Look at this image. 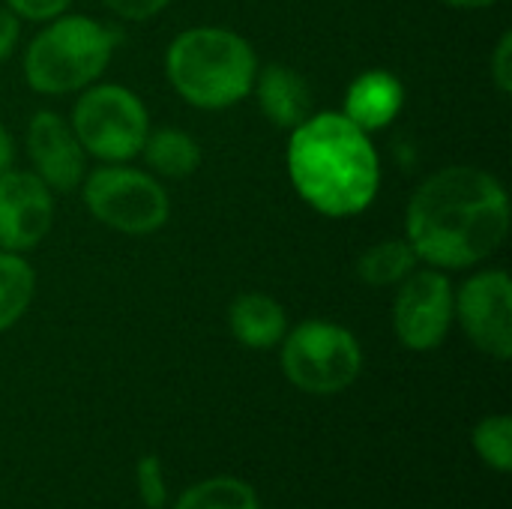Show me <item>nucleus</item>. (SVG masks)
I'll return each instance as SVG.
<instances>
[{"label":"nucleus","mask_w":512,"mask_h":509,"mask_svg":"<svg viewBox=\"0 0 512 509\" xmlns=\"http://www.w3.org/2000/svg\"><path fill=\"white\" fill-rule=\"evenodd\" d=\"M510 231L504 183L471 165H453L426 177L405 213V240L417 261L465 270L501 249Z\"/></svg>","instance_id":"f257e3e1"},{"label":"nucleus","mask_w":512,"mask_h":509,"mask_svg":"<svg viewBox=\"0 0 512 509\" xmlns=\"http://www.w3.org/2000/svg\"><path fill=\"white\" fill-rule=\"evenodd\" d=\"M285 162L297 195L333 219L363 213L381 186V159L369 132L342 111L309 114L294 126Z\"/></svg>","instance_id":"f03ea898"},{"label":"nucleus","mask_w":512,"mask_h":509,"mask_svg":"<svg viewBox=\"0 0 512 509\" xmlns=\"http://www.w3.org/2000/svg\"><path fill=\"white\" fill-rule=\"evenodd\" d=\"M165 75L180 99L219 111L249 96L258 60L249 39L228 27H189L168 45Z\"/></svg>","instance_id":"7ed1b4c3"},{"label":"nucleus","mask_w":512,"mask_h":509,"mask_svg":"<svg viewBox=\"0 0 512 509\" xmlns=\"http://www.w3.org/2000/svg\"><path fill=\"white\" fill-rule=\"evenodd\" d=\"M120 33L90 15H57L24 51V81L36 93L60 96L90 87L111 63Z\"/></svg>","instance_id":"20e7f679"},{"label":"nucleus","mask_w":512,"mask_h":509,"mask_svg":"<svg viewBox=\"0 0 512 509\" xmlns=\"http://www.w3.org/2000/svg\"><path fill=\"white\" fill-rule=\"evenodd\" d=\"M363 369V351L351 330L333 321H303L282 339L285 378L312 396L348 390Z\"/></svg>","instance_id":"39448f33"},{"label":"nucleus","mask_w":512,"mask_h":509,"mask_svg":"<svg viewBox=\"0 0 512 509\" xmlns=\"http://www.w3.org/2000/svg\"><path fill=\"white\" fill-rule=\"evenodd\" d=\"M69 126L84 153L102 162H126L141 153L150 135V114L129 87L96 84L84 87Z\"/></svg>","instance_id":"423d86ee"},{"label":"nucleus","mask_w":512,"mask_h":509,"mask_svg":"<svg viewBox=\"0 0 512 509\" xmlns=\"http://www.w3.org/2000/svg\"><path fill=\"white\" fill-rule=\"evenodd\" d=\"M84 204L108 228L120 234H153L168 222L171 201L153 174L108 162L84 174Z\"/></svg>","instance_id":"0eeeda50"},{"label":"nucleus","mask_w":512,"mask_h":509,"mask_svg":"<svg viewBox=\"0 0 512 509\" xmlns=\"http://www.w3.org/2000/svg\"><path fill=\"white\" fill-rule=\"evenodd\" d=\"M453 318L483 354L512 357V282L507 270H480L453 294Z\"/></svg>","instance_id":"6e6552de"},{"label":"nucleus","mask_w":512,"mask_h":509,"mask_svg":"<svg viewBox=\"0 0 512 509\" xmlns=\"http://www.w3.org/2000/svg\"><path fill=\"white\" fill-rule=\"evenodd\" d=\"M453 285L438 270H414L399 282L393 300V330L411 351H435L453 324Z\"/></svg>","instance_id":"1a4fd4ad"},{"label":"nucleus","mask_w":512,"mask_h":509,"mask_svg":"<svg viewBox=\"0 0 512 509\" xmlns=\"http://www.w3.org/2000/svg\"><path fill=\"white\" fill-rule=\"evenodd\" d=\"M54 222V192L33 171L0 174V249L27 252L45 240Z\"/></svg>","instance_id":"9d476101"},{"label":"nucleus","mask_w":512,"mask_h":509,"mask_svg":"<svg viewBox=\"0 0 512 509\" xmlns=\"http://www.w3.org/2000/svg\"><path fill=\"white\" fill-rule=\"evenodd\" d=\"M27 156L33 159L36 177L51 192H72L87 174L81 141L75 138L72 126L54 111H36L30 117Z\"/></svg>","instance_id":"9b49d317"},{"label":"nucleus","mask_w":512,"mask_h":509,"mask_svg":"<svg viewBox=\"0 0 512 509\" xmlns=\"http://www.w3.org/2000/svg\"><path fill=\"white\" fill-rule=\"evenodd\" d=\"M258 108L276 129H294L312 114V90L309 81L285 63H270L255 75Z\"/></svg>","instance_id":"f8f14e48"},{"label":"nucleus","mask_w":512,"mask_h":509,"mask_svg":"<svg viewBox=\"0 0 512 509\" xmlns=\"http://www.w3.org/2000/svg\"><path fill=\"white\" fill-rule=\"evenodd\" d=\"M405 105V87L390 69L360 72L345 93V117L363 132H378L390 126Z\"/></svg>","instance_id":"ddd939ff"},{"label":"nucleus","mask_w":512,"mask_h":509,"mask_svg":"<svg viewBox=\"0 0 512 509\" xmlns=\"http://www.w3.org/2000/svg\"><path fill=\"white\" fill-rule=\"evenodd\" d=\"M228 327L243 348L267 351L279 345L288 333V318L279 300L261 291H246L234 297L228 309Z\"/></svg>","instance_id":"4468645a"},{"label":"nucleus","mask_w":512,"mask_h":509,"mask_svg":"<svg viewBox=\"0 0 512 509\" xmlns=\"http://www.w3.org/2000/svg\"><path fill=\"white\" fill-rule=\"evenodd\" d=\"M147 165L162 174V177H174V180H183L189 177L198 165H201V147L198 141L183 132V129H171V126H162V129H153L141 147Z\"/></svg>","instance_id":"2eb2a0df"},{"label":"nucleus","mask_w":512,"mask_h":509,"mask_svg":"<svg viewBox=\"0 0 512 509\" xmlns=\"http://www.w3.org/2000/svg\"><path fill=\"white\" fill-rule=\"evenodd\" d=\"M417 270V255L408 240H381L357 261V276L372 288H390Z\"/></svg>","instance_id":"dca6fc26"},{"label":"nucleus","mask_w":512,"mask_h":509,"mask_svg":"<svg viewBox=\"0 0 512 509\" xmlns=\"http://www.w3.org/2000/svg\"><path fill=\"white\" fill-rule=\"evenodd\" d=\"M36 294L33 267L18 255L0 249V333L21 321Z\"/></svg>","instance_id":"f3484780"},{"label":"nucleus","mask_w":512,"mask_h":509,"mask_svg":"<svg viewBox=\"0 0 512 509\" xmlns=\"http://www.w3.org/2000/svg\"><path fill=\"white\" fill-rule=\"evenodd\" d=\"M174 509H261L255 489L234 477H213L189 486Z\"/></svg>","instance_id":"a211bd4d"},{"label":"nucleus","mask_w":512,"mask_h":509,"mask_svg":"<svg viewBox=\"0 0 512 509\" xmlns=\"http://www.w3.org/2000/svg\"><path fill=\"white\" fill-rule=\"evenodd\" d=\"M474 450L498 474L512 471V420L507 414H492L474 429Z\"/></svg>","instance_id":"6ab92c4d"},{"label":"nucleus","mask_w":512,"mask_h":509,"mask_svg":"<svg viewBox=\"0 0 512 509\" xmlns=\"http://www.w3.org/2000/svg\"><path fill=\"white\" fill-rule=\"evenodd\" d=\"M135 483H138V495L141 504L147 509H165L168 504V486H165V474H162V462L156 456H141L135 465Z\"/></svg>","instance_id":"aec40b11"},{"label":"nucleus","mask_w":512,"mask_h":509,"mask_svg":"<svg viewBox=\"0 0 512 509\" xmlns=\"http://www.w3.org/2000/svg\"><path fill=\"white\" fill-rule=\"evenodd\" d=\"M72 0H3L6 9H12L18 18L27 21H51L69 9Z\"/></svg>","instance_id":"412c9836"},{"label":"nucleus","mask_w":512,"mask_h":509,"mask_svg":"<svg viewBox=\"0 0 512 509\" xmlns=\"http://www.w3.org/2000/svg\"><path fill=\"white\" fill-rule=\"evenodd\" d=\"M171 0H105V6L126 21H147L159 15Z\"/></svg>","instance_id":"4be33fe9"},{"label":"nucleus","mask_w":512,"mask_h":509,"mask_svg":"<svg viewBox=\"0 0 512 509\" xmlns=\"http://www.w3.org/2000/svg\"><path fill=\"white\" fill-rule=\"evenodd\" d=\"M489 69H492V78H495L498 90L507 96L512 90V33H504V36H501V42H498V48H495V54H492Z\"/></svg>","instance_id":"5701e85b"},{"label":"nucleus","mask_w":512,"mask_h":509,"mask_svg":"<svg viewBox=\"0 0 512 509\" xmlns=\"http://www.w3.org/2000/svg\"><path fill=\"white\" fill-rule=\"evenodd\" d=\"M18 33H21V18L12 9L0 6V60H6L15 51Z\"/></svg>","instance_id":"b1692460"},{"label":"nucleus","mask_w":512,"mask_h":509,"mask_svg":"<svg viewBox=\"0 0 512 509\" xmlns=\"http://www.w3.org/2000/svg\"><path fill=\"white\" fill-rule=\"evenodd\" d=\"M12 159H15V144H12V135L6 132V126L0 123V174L9 171Z\"/></svg>","instance_id":"393cba45"},{"label":"nucleus","mask_w":512,"mask_h":509,"mask_svg":"<svg viewBox=\"0 0 512 509\" xmlns=\"http://www.w3.org/2000/svg\"><path fill=\"white\" fill-rule=\"evenodd\" d=\"M447 6H456V9H486V6H495L498 0H441Z\"/></svg>","instance_id":"a878e982"}]
</instances>
